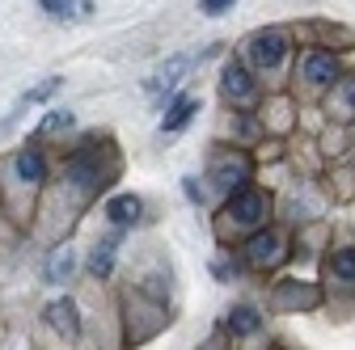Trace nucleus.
<instances>
[{"instance_id":"obj_10","label":"nucleus","mask_w":355,"mask_h":350,"mask_svg":"<svg viewBox=\"0 0 355 350\" xmlns=\"http://www.w3.org/2000/svg\"><path fill=\"white\" fill-rule=\"evenodd\" d=\"M304 80H309V84H330V80H338L334 55H322V51L304 55Z\"/></svg>"},{"instance_id":"obj_13","label":"nucleus","mask_w":355,"mask_h":350,"mask_svg":"<svg viewBox=\"0 0 355 350\" xmlns=\"http://www.w3.org/2000/svg\"><path fill=\"white\" fill-rule=\"evenodd\" d=\"M114 249H119V241H114V237L98 241V245H94V253H89V270H94V275H110V270H114Z\"/></svg>"},{"instance_id":"obj_11","label":"nucleus","mask_w":355,"mask_h":350,"mask_svg":"<svg viewBox=\"0 0 355 350\" xmlns=\"http://www.w3.org/2000/svg\"><path fill=\"white\" fill-rule=\"evenodd\" d=\"M140 211H144V207H140V199H136V194H114V199L106 203V215H110L119 228L136 224V220H140Z\"/></svg>"},{"instance_id":"obj_3","label":"nucleus","mask_w":355,"mask_h":350,"mask_svg":"<svg viewBox=\"0 0 355 350\" xmlns=\"http://www.w3.org/2000/svg\"><path fill=\"white\" fill-rule=\"evenodd\" d=\"M284 257V241H279V232H254L250 241H245V261L250 266H275V261Z\"/></svg>"},{"instance_id":"obj_18","label":"nucleus","mask_w":355,"mask_h":350,"mask_svg":"<svg viewBox=\"0 0 355 350\" xmlns=\"http://www.w3.org/2000/svg\"><path fill=\"white\" fill-rule=\"evenodd\" d=\"M334 275L338 279H355V249H338L334 253Z\"/></svg>"},{"instance_id":"obj_9","label":"nucleus","mask_w":355,"mask_h":350,"mask_svg":"<svg viewBox=\"0 0 355 350\" xmlns=\"http://www.w3.org/2000/svg\"><path fill=\"white\" fill-rule=\"evenodd\" d=\"M279 308H313L318 304V291L313 287H304V283H296V279H288V283H279Z\"/></svg>"},{"instance_id":"obj_17","label":"nucleus","mask_w":355,"mask_h":350,"mask_svg":"<svg viewBox=\"0 0 355 350\" xmlns=\"http://www.w3.org/2000/svg\"><path fill=\"white\" fill-rule=\"evenodd\" d=\"M60 84H64L60 76H47V80H42V84H38V89H30V93L21 98V106H34V102H47V98H51V93L60 89Z\"/></svg>"},{"instance_id":"obj_7","label":"nucleus","mask_w":355,"mask_h":350,"mask_svg":"<svg viewBox=\"0 0 355 350\" xmlns=\"http://www.w3.org/2000/svg\"><path fill=\"white\" fill-rule=\"evenodd\" d=\"M47 321H51V329H60L68 342H76L80 338V321H76V304L64 295V300H55L51 308H47Z\"/></svg>"},{"instance_id":"obj_20","label":"nucleus","mask_w":355,"mask_h":350,"mask_svg":"<svg viewBox=\"0 0 355 350\" xmlns=\"http://www.w3.org/2000/svg\"><path fill=\"white\" fill-rule=\"evenodd\" d=\"M334 102H338L343 110H351V114H355V76H347V80L338 84V98H334Z\"/></svg>"},{"instance_id":"obj_19","label":"nucleus","mask_w":355,"mask_h":350,"mask_svg":"<svg viewBox=\"0 0 355 350\" xmlns=\"http://www.w3.org/2000/svg\"><path fill=\"white\" fill-rule=\"evenodd\" d=\"M64 127H72V114H68V110H51L47 118H42V136H51V131H64Z\"/></svg>"},{"instance_id":"obj_2","label":"nucleus","mask_w":355,"mask_h":350,"mask_svg":"<svg viewBox=\"0 0 355 350\" xmlns=\"http://www.w3.org/2000/svg\"><path fill=\"white\" fill-rule=\"evenodd\" d=\"M266 211H271L266 194H262V190L241 186V190L229 199V211H225V215H229L233 224H245V228H250V224H262V220H266Z\"/></svg>"},{"instance_id":"obj_12","label":"nucleus","mask_w":355,"mask_h":350,"mask_svg":"<svg viewBox=\"0 0 355 350\" xmlns=\"http://www.w3.org/2000/svg\"><path fill=\"white\" fill-rule=\"evenodd\" d=\"M195 110H199V98H191V93H187V98H178V102L165 110V118H161V131H182V127L195 118Z\"/></svg>"},{"instance_id":"obj_21","label":"nucleus","mask_w":355,"mask_h":350,"mask_svg":"<svg viewBox=\"0 0 355 350\" xmlns=\"http://www.w3.org/2000/svg\"><path fill=\"white\" fill-rule=\"evenodd\" d=\"M89 13H94V5H89V0H68V17H72V21H85Z\"/></svg>"},{"instance_id":"obj_1","label":"nucleus","mask_w":355,"mask_h":350,"mask_svg":"<svg viewBox=\"0 0 355 350\" xmlns=\"http://www.w3.org/2000/svg\"><path fill=\"white\" fill-rule=\"evenodd\" d=\"M245 55H250V64L254 68H262V72H271V68H279V59L288 55V34L284 30H258V34H250L245 38Z\"/></svg>"},{"instance_id":"obj_23","label":"nucleus","mask_w":355,"mask_h":350,"mask_svg":"<svg viewBox=\"0 0 355 350\" xmlns=\"http://www.w3.org/2000/svg\"><path fill=\"white\" fill-rule=\"evenodd\" d=\"M42 9H47L51 17H64L68 13V0H42Z\"/></svg>"},{"instance_id":"obj_4","label":"nucleus","mask_w":355,"mask_h":350,"mask_svg":"<svg viewBox=\"0 0 355 350\" xmlns=\"http://www.w3.org/2000/svg\"><path fill=\"white\" fill-rule=\"evenodd\" d=\"M68 182H76L85 194L102 190V186H106V178H102V169H98V156H94V152L72 156V165H68Z\"/></svg>"},{"instance_id":"obj_15","label":"nucleus","mask_w":355,"mask_h":350,"mask_svg":"<svg viewBox=\"0 0 355 350\" xmlns=\"http://www.w3.org/2000/svg\"><path fill=\"white\" fill-rule=\"evenodd\" d=\"M191 64H195L191 55H173V59H169V64L157 72V80H153V84H157V89H173V84L187 76V68H191Z\"/></svg>"},{"instance_id":"obj_14","label":"nucleus","mask_w":355,"mask_h":350,"mask_svg":"<svg viewBox=\"0 0 355 350\" xmlns=\"http://www.w3.org/2000/svg\"><path fill=\"white\" fill-rule=\"evenodd\" d=\"M72 266H76V257H72V249H68V245L51 249V257H47V283L68 279V275H72Z\"/></svg>"},{"instance_id":"obj_16","label":"nucleus","mask_w":355,"mask_h":350,"mask_svg":"<svg viewBox=\"0 0 355 350\" xmlns=\"http://www.w3.org/2000/svg\"><path fill=\"white\" fill-rule=\"evenodd\" d=\"M258 325L262 321H258V313L250 308V304H237V308L229 313V329L233 333H258Z\"/></svg>"},{"instance_id":"obj_8","label":"nucleus","mask_w":355,"mask_h":350,"mask_svg":"<svg viewBox=\"0 0 355 350\" xmlns=\"http://www.w3.org/2000/svg\"><path fill=\"white\" fill-rule=\"evenodd\" d=\"M225 93H229L233 102H250V98H254V76H250L237 59L225 64Z\"/></svg>"},{"instance_id":"obj_6","label":"nucleus","mask_w":355,"mask_h":350,"mask_svg":"<svg viewBox=\"0 0 355 350\" xmlns=\"http://www.w3.org/2000/svg\"><path fill=\"white\" fill-rule=\"evenodd\" d=\"M13 173H17V182L38 186L42 178H47V160H42V152H38V148H21V152L13 156Z\"/></svg>"},{"instance_id":"obj_5","label":"nucleus","mask_w":355,"mask_h":350,"mask_svg":"<svg viewBox=\"0 0 355 350\" xmlns=\"http://www.w3.org/2000/svg\"><path fill=\"white\" fill-rule=\"evenodd\" d=\"M245 178H250V160L245 156H225V160H216V169H211V182L220 190H233V194L245 186Z\"/></svg>"},{"instance_id":"obj_22","label":"nucleus","mask_w":355,"mask_h":350,"mask_svg":"<svg viewBox=\"0 0 355 350\" xmlns=\"http://www.w3.org/2000/svg\"><path fill=\"white\" fill-rule=\"evenodd\" d=\"M233 9V0H203V13L207 17H220V13H229Z\"/></svg>"}]
</instances>
